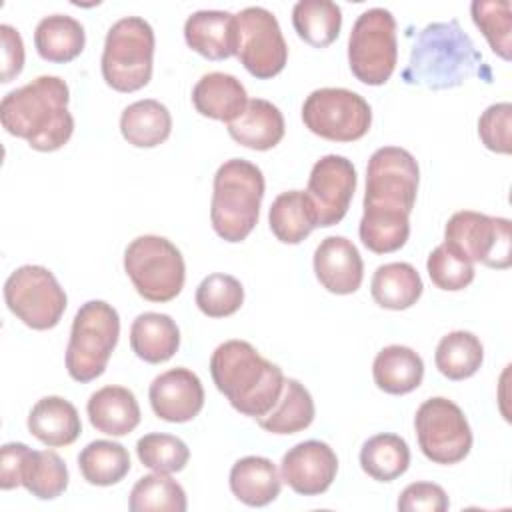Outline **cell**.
Here are the masks:
<instances>
[{
	"mask_svg": "<svg viewBox=\"0 0 512 512\" xmlns=\"http://www.w3.org/2000/svg\"><path fill=\"white\" fill-rule=\"evenodd\" d=\"M472 76L490 84L492 68L456 18L426 24L418 32L402 70L406 84L428 90L458 88Z\"/></svg>",
	"mask_w": 512,
	"mask_h": 512,
	"instance_id": "6da1fadb",
	"label": "cell"
},
{
	"mask_svg": "<svg viewBox=\"0 0 512 512\" xmlns=\"http://www.w3.org/2000/svg\"><path fill=\"white\" fill-rule=\"evenodd\" d=\"M68 102V84L60 76L44 74L2 98L0 122L8 134L26 140L32 150L54 152L74 132Z\"/></svg>",
	"mask_w": 512,
	"mask_h": 512,
	"instance_id": "7a4b0ae2",
	"label": "cell"
},
{
	"mask_svg": "<svg viewBox=\"0 0 512 512\" xmlns=\"http://www.w3.org/2000/svg\"><path fill=\"white\" fill-rule=\"evenodd\" d=\"M210 374L230 406L254 420L272 410L284 386L282 368L246 340L218 344L210 356Z\"/></svg>",
	"mask_w": 512,
	"mask_h": 512,
	"instance_id": "3957f363",
	"label": "cell"
},
{
	"mask_svg": "<svg viewBox=\"0 0 512 512\" xmlns=\"http://www.w3.org/2000/svg\"><path fill=\"white\" fill-rule=\"evenodd\" d=\"M264 188V174L250 160L230 158L218 166L212 184L210 222L222 240H246L258 224Z\"/></svg>",
	"mask_w": 512,
	"mask_h": 512,
	"instance_id": "277c9868",
	"label": "cell"
},
{
	"mask_svg": "<svg viewBox=\"0 0 512 512\" xmlns=\"http://www.w3.org/2000/svg\"><path fill=\"white\" fill-rule=\"evenodd\" d=\"M120 316L104 300L84 302L70 328L66 346V372L76 382H92L104 374L106 364L118 344Z\"/></svg>",
	"mask_w": 512,
	"mask_h": 512,
	"instance_id": "5b68a950",
	"label": "cell"
},
{
	"mask_svg": "<svg viewBox=\"0 0 512 512\" xmlns=\"http://www.w3.org/2000/svg\"><path fill=\"white\" fill-rule=\"evenodd\" d=\"M154 30L140 16L116 20L104 40L100 70L104 82L116 92H136L152 78Z\"/></svg>",
	"mask_w": 512,
	"mask_h": 512,
	"instance_id": "8992f818",
	"label": "cell"
},
{
	"mask_svg": "<svg viewBox=\"0 0 512 512\" xmlns=\"http://www.w3.org/2000/svg\"><path fill=\"white\" fill-rule=\"evenodd\" d=\"M124 270L144 300L160 304L174 300L186 280L182 252L156 234L138 236L126 246Z\"/></svg>",
	"mask_w": 512,
	"mask_h": 512,
	"instance_id": "52a82bcc",
	"label": "cell"
},
{
	"mask_svg": "<svg viewBox=\"0 0 512 512\" xmlns=\"http://www.w3.org/2000/svg\"><path fill=\"white\" fill-rule=\"evenodd\" d=\"M398 62L396 20L386 8H368L352 24L348 36L350 72L368 86L390 80Z\"/></svg>",
	"mask_w": 512,
	"mask_h": 512,
	"instance_id": "ba28073f",
	"label": "cell"
},
{
	"mask_svg": "<svg viewBox=\"0 0 512 512\" xmlns=\"http://www.w3.org/2000/svg\"><path fill=\"white\" fill-rule=\"evenodd\" d=\"M418 182L420 168L408 150L400 146L378 148L366 166L364 210L410 216Z\"/></svg>",
	"mask_w": 512,
	"mask_h": 512,
	"instance_id": "9c48e42d",
	"label": "cell"
},
{
	"mask_svg": "<svg viewBox=\"0 0 512 512\" xmlns=\"http://www.w3.org/2000/svg\"><path fill=\"white\" fill-rule=\"evenodd\" d=\"M4 300L8 310L32 330L54 328L68 304L56 276L38 264H24L6 278Z\"/></svg>",
	"mask_w": 512,
	"mask_h": 512,
	"instance_id": "30bf717a",
	"label": "cell"
},
{
	"mask_svg": "<svg viewBox=\"0 0 512 512\" xmlns=\"http://www.w3.org/2000/svg\"><path fill=\"white\" fill-rule=\"evenodd\" d=\"M510 220L488 216L474 210L454 212L444 228V244L488 268L506 270L512 264V234Z\"/></svg>",
	"mask_w": 512,
	"mask_h": 512,
	"instance_id": "8fae6325",
	"label": "cell"
},
{
	"mask_svg": "<svg viewBox=\"0 0 512 512\" xmlns=\"http://www.w3.org/2000/svg\"><path fill=\"white\" fill-rule=\"evenodd\" d=\"M304 126L330 142L360 140L372 124L370 104L348 88H318L302 104Z\"/></svg>",
	"mask_w": 512,
	"mask_h": 512,
	"instance_id": "7c38bea8",
	"label": "cell"
},
{
	"mask_svg": "<svg viewBox=\"0 0 512 512\" xmlns=\"http://www.w3.org/2000/svg\"><path fill=\"white\" fill-rule=\"evenodd\" d=\"M414 428L420 452L434 464H458L472 448L474 438L462 408L444 396L428 398L418 406Z\"/></svg>",
	"mask_w": 512,
	"mask_h": 512,
	"instance_id": "4fadbf2b",
	"label": "cell"
},
{
	"mask_svg": "<svg viewBox=\"0 0 512 512\" xmlns=\"http://www.w3.org/2000/svg\"><path fill=\"white\" fill-rule=\"evenodd\" d=\"M236 58L258 80L280 74L288 60V44L276 16L262 6L236 14Z\"/></svg>",
	"mask_w": 512,
	"mask_h": 512,
	"instance_id": "5bb4252c",
	"label": "cell"
},
{
	"mask_svg": "<svg viewBox=\"0 0 512 512\" xmlns=\"http://www.w3.org/2000/svg\"><path fill=\"white\" fill-rule=\"evenodd\" d=\"M356 192V168L340 154H326L314 162L306 194L316 210V224L328 228L338 224L352 202Z\"/></svg>",
	"mask_w": 512,
	"mask_h": 512,
	"instance_id": "9a60e30c",
	"label": "cell"
},
{
	"mask_svg": "<svg viewBox=\"0 0 512 512\" xmlns=\"http://www.w3.org/2000/svg\"><path fill=\"white\" fill-rule=\"evenodd\" d=\"M338 472L336 452L322 440H304L292 446L280 462V478L300 496L324 494Z\"/></svg>",
	"mask_w": 512,
	"mask_h": 512,
	"instance_id": "2e32d148",
	"label": "cell"
},
{
	"mask_svg": "<svg viewBox=\"0 0 512 512\" xmlns=\"http://www.w3.org/2000/svg\"><path fill=\"white\" fill-rule=\"evenodd\" d=\"M148 400L160 420L182 424L194 420L204 408V386L192 370L172 368L152 380Z\"/></svg>",
	"mask_w": 512,
	"mask_h": 512,
	"instance_id": "e0dca14e",
	"label": "cell"
},
{
	"mask_svg": "<svg viewBox=\"0 0 512 512\" xmlns=\"http://www.w3.org/2000/svg\"><path fill=\"white\" fill-rule=\"evenodd\" d=\"M314 274L332 294H352L364 280V262L352 240L326 236L314 250Z\"/></svg>",
	"mask_w": 512,
	"mask_h": 512,
	"instance_id": "ac0fdd59",
	"label": "cell"
},
{
	"mask_svg": "<svg viewBox=\"0 0 512 512\" xmlns=\"http://www.w3.org/2000/svg\"><path fill=\"white\" fill-rule=\"evenodd\" d=\"M188 48L208 60L236 56V14L226 10H198L184 22Z\"/></svg>",
	"mask_w": 512,
	"mask_h": 512,
	"instance_id": "d6986e66",
	"label": "cell"
},
{
	"mask_svg": "<svg viewBox=\"0 0 512 512\" xmlns=\"http://www.w3.org/2000/svg\"><path fill=\"white\" fill-rule=\"evenodd\" d=\"M28 432L48 448L70 446L82 432L76 406L62 396L40 398L26 420Z\"/></svg>",
	"mask_w": 512,
	"mask_h": 512,
	"instance_id": "ffe728a7",
	"label": "cell"
},
{
	"mask_svg": "<svg viewBox=\"0 0 512 512\" xmlns=\"http://www.w3.org/2000/svg\"><path fill=\"white\" fill-rule=\"evenodd\" d=\"M228 134L250 150H270L284 138L286 124L280 108L264 98L248 100L244 112L226 124Z\"/></svg>",
	"mask_w": 512,
	"mask_h": 512,
	"instance_id": "44dd1931",
	"label": "cell"
},
{
	"mask_svg": "<svg viewBox=\"0 0 512 512\" xmlns=\"http://www.w3.org/2000/svg\"><path fill=\"white\" fill-rule=\"evenodd\" d=\"M192 104L198 114L228 124L244 112L248 94L236 76L226 72H208L194 84Z\"/></svg>",
	"mask_w": 512,
	"mask_h": 512,
	"instance_id": "7402d4cb",
	"label": "cell"
},
{
	"mask_svg": "<svg viewBox=\"0 0 512 512\" xmlns=\"http://www.w3.org/2000/svg\"><path fill=\"white\" fill-rule=\"evenodd\" d=\"M90 424L108 436H126L140 424V406L132 390L124 386H104L86 404Z\"/></svg>",
	"mask_w": 512,
	"mask_h": 512,
	"instance_id": "603a6c76",
	"label": "cell"
},
{
	"mask_svg": "<svg viewBox=\"0 0 512 512\" xmlns=\"http://www.w3.org/2000/svg\"><path fill=\"white\" fill-rule=\"evenodd\" d=\"M230 492L246 506H268L280 496L282 478L276 464L264 456H244L236 460L228 476Z\"/></svg>",
	"mask_w": 512,
	"mask_h": 512,
	"instance_id": "cb8c5ba5",
	"label": "cell"
},
{
	"mask_svg": "<svg viewBox=\"0 0 512 512\" xmlns=\"http://www.w3.org/2000/svg\"><path fill=\"white\" fill-rule=\"evenodd\" d=\"M130 348L140 360L162 364L178 352L180 330L168 314H138L130 326Z\"/></svg>",
	"mask_w": 512,
	"mask_h": 512,
	"instance_id": "d4e9b609",
	"label": "cell"
},
{
	"mask_svg": "<svg viewBox=\"0 0 512 512\" xmlns=\"http://www.w3.org/2000/svg\"><path fill=\"white\" fill-rule=\"evenodd\" d=\"M372 378L382 392L402 396L422 384L424 362L412 348L390 344L376 354L372 364Z\"/></svg>",
	"mask_w": 512,
	"mask_h": 512,
	"instance_id": "484cf974",
	"label": "cell"
},
{
	"mask_svg": "<svg viewBox=\"0 0 512 512\" xmlns=\"http://www.w3.org/2000/svg\"><path fill=\"white\" fill-rule=\"evenodd\" d=\"M84 44V26L68 14L44 16L34 28L36 52L46 62L66 64L82 54Z\"/></svg>",
	"mask_w": 512,
	"mask_h": 512,
	"instance_id": "4316f807",
	"label": "cell"
},
{
	"mask_svg": "<svg viewBox=\"0 0 512 512\" xmlns=\"http://www.w3.org/2000/svg\"><path fill=\"white\" fill-rule=\"evenodd\" d=\"M120 132L136 148L160 146L172 132L170 110L154 98L136 100L122 110Z\"/></svg>",
	"mask_w": 512,
	"mask_h": 512,
	"instance_id": "83f0119b",
	"label": "cell"
},
{
	"mask_svg": "<svg viewBox=\"0 0 512 512\" xmlns=\"http://www.w3.org/2000/svg\"><path fill=\"white\" fill-rule=\"evenodd\" d=\"M268 224L282 244H300L314 228H318L310 196L304 190H286L278 194L270 204Z\"/></svg>",
	"mask_w": 512,
	"mask_h": 512,
	"instance_id": "f1b7e54d",
	"label": "cell"
},
{
	"mask_svg": "<svg viewBox=\"0 0 512 512\" xmlns=\"http://www.w3.org/2000/svg\"><path fill=\"white\" fill-rule=\"evenodd\" d=\"M424 284L418 270L408 262H388L376 268L370 282L374 302L386 310H406L418 302Z\"/></svg>",
	"mask_w": 512,
	"mask_h": 512,
	"instance_id": "f546056e",
	"label": "cell"
},
{
	"mask_svg": "<svg viewBox=\"0 0 512 512\" xmlns=\"http://www.w3.org/2000/svg\"><path fill=\"white\" fill-rule=\"evenodd\" d=\"M314 416L316 408L308 388L294 378H284V386L276 404L256 422L270 434H296L306 430Z\"/></svg>",
	"mask_w": 512,
	"mask_h": 512,
	"instance_id": "4dcf8cb0",
	"label": "cell"
},
{
	"mask_svg": "<svg viewBox=\"0 0 512 512\" xmlns=\"http://www.w3.org/2000/svg\"><path fill=\"white\" fill-rule=\"evenodd\" d=\"M20 486L38 500H54L68 488L66 462L54 450L28 448L20 464Z\"/></svg>",
	"mask_w": 512,
	"mask_h": 512,
	"instance_id": "1f68e13d",
	"label": "cell"
},
{
	"mask_svg": "<svg viewBox=\"0 0 512 512\" xmlns=\"http://www.w3.org/2000/svg\"><path fill=\"white\" fill-rule=\"evenodd\" d=\"M360 466L376 482H392L410 466V448L398 434L370 436L360 448Z\"/></svg>",
	"mask_w": 512,
	"mask_h": 512,
	"instance_id": "d6a6232c",
	"label": "cell"
},
{
	"mask_svg": "<svg viewBox=\"0 0 512 512\" xmlns=\"http://www.w3.org/2000/svg\"><path fill=\"white\" fill-rule=\"evenodd\" d=\"M292 26L312 48H326L340 34L342 10L330 0H298L292 8Z\"/></svg>",
	"mask_w": 512,
	"mask_h": 512,
	"instance_id": "836d02e7",
	"label": "cell"
},
{
	"mask_svg": "<svg viewBox=\"0 0 512 512\" xmlns=\"http://www.w3.org/2000/svg\"><path fill=\"white\" fill-rule=\"evenodd\" d=\"M484 360V346L480 338L468 330H454L440 338L434 362L448 380H466L474 376Z\"/></svg>",
	"mask_w": 512,
	"mask_h": 512,
	"instance_id": "e575fe53",
	"label": "cell"
},
{
	"mask_svg": "<svg viewBox=\"0 0 512 512\" xmlns=\"http://www.w3.org/2000/svg\"><path fill=\"white\" fill-rule=\"evenodd\" d=\"M82 478L92 486H112L130 472V454L120 442L94 440L78 454Z\"/></svg>",
	"mask_w": 512,
	"mask_h": 512,
	"instance_id": "d590c367",
	"label": "cell"
},
{
	"mask_svg": "<svg viewBox=\"0 0 512 512\" xmlns=\"http://www.w3.org/2000/svg\"><path fill=\"white\" fill-rule=\"evenodd\" d=\"M132 512H184L188 508L184 488L164 472L138 478L130 490Z\"/></svg>",
	"mask_w": 512,
	"mask_h": 512,
	"instance_id": "8d00e7d4",
	"label": "cell"
},
{
	"mask_svg": "<svg viewBox=\"0 0 512 512\" xmlns=\"http://www.w3.org/2000/svg\"><path fill=\"white\" fill-rule=\"evenodd\" d=\"M358 234L362 244L374 254L400 250L410 236V216L392 212H362Z\"/></svg>",
	"mask_w": 512,
	"mask_h": 512,
	"instance_id": "74e56055",
	"label": "cell"
},
{
	"mask_svg": "<svg viewBox=\"0 0 512 512\" xmlns=\"http://www.w3.org/2000/svg\"><path fill=\"white\" fill-rule=\"evenodd\" d=\"M470 14L488 46L502 60H510L512 50V12L508 0H474Z\"/></svg>",
	"mask_w": 512,
	"mask_h": 512,
	"instance_id": "f35d334b",
	"label": "cell"
},
{
	"mask_svg": "<svg viewBox=\"0 0 512 512\" xmlns=\"http://www.w3.org/2000/svg\"><path fill=\"white\" fill-rule=\"evenodd\" d=\"M196 306L208 318H226L240 310L244 288L238 278L222 272L208 274L196 288Z\"/></svg>",
	"mask_w": 512,
	"mask_h": 512,
	"instance_id": "ab89813d",
	"label": "cell"
},
{
	"mask_svg": "<svg viewBox=\"0 0 512 512\" xmlns=\"http://www.w3.org/2000/svg\"><path fill=\"white\" fill-rule=\"evenodd\" d=\"M136 454L146 468L154 472H164V474L184 470V466L190 460V450L186 442L178 436L164 434V432L144 434L136 442Z\"/></svg>",
	"mask_w": 512,
	"mask_h": 512,
	"instance_id": "60d3db41",
	"label": "cell"
},
{
	"mask_svg": "<svg viewBox=\"0 0 512 512\" xmlns=\"http://www.w3.org/2000/svg\"><path fill=\"white\" fill-rule=\"evenodd\" d=\"M426 270L432 284L446 292L464 290L474 280V264L448 248L444 242L436 246L426 260Z\"/></svg>",
	"mask_w": 512,
	"mask_h": 512,
	"instance_id": "b9f144b4",
	"label": "cell"
},
{
	"mask_svg": "<svg viewBox=\"0 0 512 512\" xmlns=\"http://www.w3.org/2000/svg\"><path fill=\"white\" fill-rule=\"evenodd\" d=\"M512 104L496 102L490 104L478 118V136L490 152L510 154L512 152Z\"/></svg>",
	"mask_w": 512,
	"mask_h": 512,
	"instance_id": "7bdbcfd3",
	"label": "cell"
},
{
	"mask_svg": "<svg viewBox=\"0 0 512 512\" xmlns=\"http://www.w3.org/2000/svg\"><path fill=\"white\" fill-rule=\"evenodd\" d=\"M400 512H446L450 508L448 494L434 482H412L398 496Z\"/></svg>",
	"mask_w": 512,
	"mask_h": 512,
	"instance_id": "ee69618b",
	"label": "cell"
},
{
	"mask_svg": "<svg viewBox=\"0 0 512 512\" xmlns=\"http://www.w3.org/2000/svg\"><path fill=\"white\" fill-rule=\"evenodd\" d=\"M2 40V76L0 82H12L24 68V42L20 32L10 24H0Z\"/></svg>",
	"mask_w": 512,
	"mask_h": 512,
	"instance_id": "f6af8a7d",
	"label": "cell"
},
{
	"mask_svg": "<svg viewBox=\"0 0 512 512\" xmlns=\"http://www.w3.org/2000/svg\"><path fill=\"white\" fill-rule=\"evenodd\" d=\"M28 450L24 442H8L0 450V488L12 490L20 486V464Z\"/></svg>",
	"mask_w": 512,
	"mask_h": 512,
	"instance_id": "bcb514c9",
	"label": "cell"
}]
</instances>
